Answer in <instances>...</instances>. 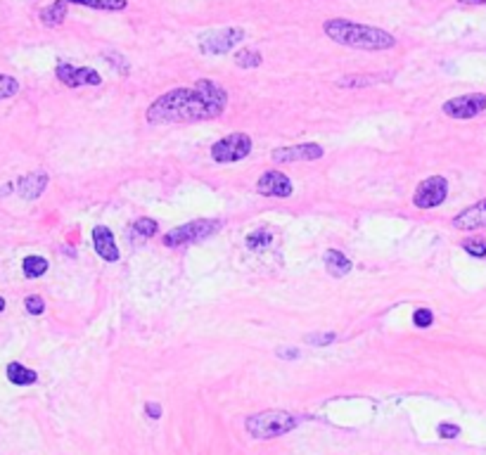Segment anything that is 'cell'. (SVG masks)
I'll return each mask as SVG.
<instances>
[{
    "mask_svg": "<svg viewBox=\"0 0 486 455\" xmlns=\"http://www.w3.org/2000/svg\"><path fill=\"white\" fill-rule=\"evenodd\" d=\"M228 107V93L213 81H197L192 88H176L149 105V124H192L216 119Z\"/></svg>",
    "mask_w": 486,
    "mask_h": 455,
    "instance_id": "obj_1",
    "label": "cell"
},
{
    "mask_svg": "<svg viewBox=\"0 0 486 455\" xmlns=\"http://www.w3.org/2000/svg\"><path fill=\"white\" fill-rule=\"evenodd\" d=\"M325 36L339 45L361 47V50H389L397 45V39L377 26L356 24L349 19H328L325 21Z\"/></svg>",
    "mask_w": 486,
    "mask_h": 455,
    "instance_id": "obj_2",
    "label": "cell"
},
{
    "mask_svg": "<svg viewBox=\"0 0 486 455\" xmlns=\"http://www.w3.org/2000/svg\"><path fill=\"white\" fill-rule=\"evenodd\" d=\"M299 425V417L285 410H266V413H256L247 417L244 427H247L249 436L254 438H275L287 432H292Z\"/></svg>",
    "mask_w": 486,
    "mask_h": 455,
    "instance_id": "obj_3",
    "label": "cell"
},
{
    "mask_svg": "<svg viewBox=\"0 0 486 455\" xmlns=\"http://www.w3.org/2000/svg\"><path fill=\"white\" fill-rule=\"evenodd\" d=\"M218 228H221L218 218H197V221L183 223V226L169 230V233L164 235V244H167V247H185V244L202 242V240H207L209 235L218 233Z\"/></svg>",
    "mask_w": 486,
    "mask_h": 455,
    "instance_id": "obj_4",
    "label": "cell"
},
{
    "mask_svg": "<svg viewBox=\"0 0 486 455\" xmlns=\"http://www.w3.org/2000/svg\"><path fill=\"white\" fill-rule=\"evenodd\" d=\"M252 152V138L247 133H231L211 145V157L218 164H233L240 159L249 157Z\"/></svg>",
    "mask_w": 486,
    "mask_h": 455,
    "instance_id": "obj_5",
    "label": "cell"
},
{
    "mask_svg": "<svg viewBox=\"0 0 486 455\" xmlns=\"http://www.w3.org/2000/svg\"><path fill=\"white\" fill-rule=\"evenodd\" d=\"M242 41H244V31L237 29V26H228V29H218L202 36L200 50L204 55H226V52H231Z\"/></svg>",
    "mask_w": 486,
    "mask_h": 455,
    "instance_id": "obj_6",
    "label": "cell"
},
{
    "mask_svg": "<svg viewBox=\"0 0 486 455\" xmlns=\"http://www.w3.org/2000/svg\"><path fill=\"white\" fill-rule=\"evenodd\" d=\"M446 197H448L446 178H441V176H432V178H425L423 183L415 187L413 204L418 209H434V207L444 204Z\"/></svg>",
    "mask_w": 486,
    "mask_h": 455,
    "instance_id": "obj_7",
    "label": "cell"
},
{
    "mask_svg": "<svg viewBox=\"0 0 486 455\" xmlns=\"http://www.w3.org/2000/svg\"><path fill=\"white\" fill-rule=\"evenodd\" d=\"M444 114L451 119H474L477 114H482L486 109V95L484 93H469L461 95V98H453L444 103Z\"/></svg>",
    "mask_w": 486,
    "mask_h": 455,
    "instance_id": "obj_8",
    "label": "cell"
},
{
    "mask_svg": "<svg viewBox=\"0 0 486 455\" xmlns=\"http://www.w3.org/2000/svg\"><path fill=\"white\" fill-rule=\"evenodd\" d=\"M57 78L69 85V88H81V85H100L103 83V76H100L95 69H88V67H74V64H57L55 69Z\"/></svg>",
    "mask_w": 486,
    "mask_h": 455,
    "instance_id": "obj_9",
    "label": "cell"
},
{
    "mask_svg": "<svg viewBox=\"0 0 486 455\" xmlns=\"http://www.w3.org/2000/svg\"><path fill=\"white\" fill-rule=\"evenodd\" d=\"M323 147L316 142H304V145L295 147H280L273 149V162L277 164H292V162H313V159L323 157Z\"/></svg>",
    "mask_w": 486,
    "mask_h": 455,
    "instance_id": "obj_10",
    "label": "cell"
},
{
    "mask_svg": "<svg viewBox=\"0 0 486 455\" xmlns=\"http://www.w3.org/2000/svg\"><path fill=\"white\" fill-rule=\"evenodd\" d=\"M256 190L264 197H290L292 195V180L282 171H266L256 183Z\"/></svg>",
    "mask_w": 486,
    "mask_h": 455,
    "instance_id": "obj_11",
    "label": "cell"
},
{
    "mask_svg": "<svg viewBox=\"0 0 486 455\" xmlns=\"http://www.w3.org/2000/svg\"><path fill=\"white\" fill-rule=\"evenodd\" d=\"M453 228L458 230H479L486 228V200L477 202V204L467 207L465 211H461L453 218Z\"/></svg>",
    "mask_w": 486,
    "mask_h": 455,
    "instance_id": "obj_12",
    "label": "cell"
},
{
    "mask_svg": "<svg viewBox=\"0 0 486 455\" xmlns=\"http://www.w3.org/2000/svg\"><path fill=\"white\" fill-rule=\"evenodd\" d=\"M93 247L105 261H109V264L119 261V256H121L119 247H116V242H114V235H112V230L105 226L93 228Z\"/></svg>",
    "mask_w": 486,
    "mask_h": 455,
    "instance_id": "obj_13",
    "label": "cell"
},
{
    "mask_svg": "<svg viewBox=\"0 0 486 455\" xmlns=\"http://www.w3.org/2000/svg\"><path fill=\"white\" fill-rule=\"evenodd\" d=\"M47 187V173L45 171H34V173L24 176L17 180V190L24 200H36L43 195V190Z\"/></svg>",
    "mask_w": 486,
    "mask_h": 455,
    "instance_id": "obj_14",
    "label": "cell"
},
{
    "mask_svg": "<svg viewBox=\"0 0 486 455\" xmlns=\"http://www.w3.org/2000/svg\"><path fill=\"white\" fill-rule=\"evenodd\" d=\"M154 235H157V221H154V218H138L131 226V230H128V240H131L133 244H138V247L145 244Z\"/></svg>",
    "mask_w": 486,
    "mask_h": 455,
    "instance_id": "obj_15",
    "label": "cell"
},
{
    "mask_svg": "<svg viewBox=\"0 0 486 455\" xmlns=\"http://www.w3.org/2000/svg\"><path fill=\"white\" fill-rule=\"evenodd\" d=\"M323 259H325V268H328V273L332 277H344L346 273L351 271V261L337 249H328Z\"/></svg>",
    "mask_w": 486,
    "mask_h": 455,
    "instance_id": "obj_16",
    "label": "cell"
},
{
    "mask_svg": "<svg viewBox=\"0 0 486 455\" xmlns=\"http://www.w3.org/2000/svg\"><path fill=\"white\" fill-rule=\"evenodd\" d=\"M67 3L69 0H55L47 8L41 10V21L45 26H60L67 19Z\"/></svg>",
    "mask_w": 486,
    "mask_h": 455,
    "instance_id": "obj_17",
    "label": "cell"
},
{
    "mask_svg": "<svg viewBox=\"0 0 486 455\" xmlns=\"http://www.w3.org/2000/svg\"><path fill=\"white\" fill-rule=\"evenodd\" d=\"M8 379L12 384H17V387H29V384H36L39 374H36L34 370H29V368H24L21 363H10L8 366Z\"/></svg>",
    "mask_w": 486,
    "mask_h": 455,
    "instance_id": "obj_18",
    "label": "cell"
},
{
    "mask_svg": "<svg viewBox=\"0 0 486 455\" xmlns=\"http://www.w3.org/2000/svg\"><path fill=\"white\" fill-rule=\"evenodd\" d=\"M21 268H24L26 277H41V275H45V271H47V261L43 259V256H26Z\"/></svg>",
    "mask_w": 486,
    "mask_h": 455,
    "instance_id": "obj_19",
    "label": "cell"
},
{
    "mask_svg": "<svg viewBox=\"0 0 486 455\" xmlns=\"http://www.w3.org/2000/svg\"><path fill=\"white\" fill-rule=\"evenodd\" d=\"M69 3L85 5V8H95V10H109V12H116V10H124L126 8L128 0H69Z\"/></svg>",
    "mask_w": 486,
    "mask_h": 455,
    "instance_id": "obj_20",
    "label": "cell"
},
{
    "mask_svg": "<svg viewBox=\"0 0 486 455\" xmlns=\"http://www.w3.org/2000/svg\"><path fill=\"white\" fill-rule=\"evenodd\" d=\"M235 64L242 69H254L261 64V55L259 50H254V47H244V50H240L237 55H235Z\"/></svg>",
    "mask_w": 486,
    "mask_h": 455,
    "instance_id": "obj_21",
    "label": "cell"
},
{
    "mask_svg": "<svg viewBox=\"0 0 486 455\" xmlns=\"http://www.w3.org/2000/svg\"><path fill=\"white\" fill-rule=\"evenodd\" d=\"M271 240H273V235H271V230L268 228H259V230H254L252 235L247 237V247L249 249H266L271 244Z\"/></svg>",
    "mask_w": 486,
    "mask_h": 455,
    "instance_id": "obj_22",
    "label": "cell"
},
{
    "mask_svg": "<svg viewBox=\"0 0 486 455\" xmlns=\"http://www.w3.org/2000/svg\"><path fill=\"white\" fill-rule=\"evenodd\" d=\"M17 90H19L17 78L8 76V74H0V100L12 98V95H17Z\"/></svg>",
    "mask_w": 486,
    "mask_h": 455,
    "instance_id": "obj_23",
    "label": "cell"
},
{
    "mask_svg": "<svg viewBox=\"0 0 486 455\" xmlns=\"http://www.w3.org/2000/svg\"><path fill=\"white\" fill-rule=\"evenodd\" d=\"M463 249H465L467 254L479 256V259H482V256H486V240H482V237L465 240V242H463Z\"/></svg>",
    "mask_w": 486,
    "mask_h": 455,
    "instance_id": "obj_24",
    "label": "cell"
},
{
    "mask_svg": "<svg viewBox=\"0 0 486 455\" xmlns=\"http://www.w3.org/2000/svg\"><path fill=\"white\" fill-rule=\"evenodd\" d=\"M413 323L418 325V328H430V325L434 323V315H432L430 308H418L413 313Z\"/></svg>",
    "mask_w": 486,
    "mask_h": 455,
    "instance_id": "obj_25",
    "label": "cell"
},
{
    "mask_svg": "<svg viewBox=\"0 0 486 455\" xmlns=\"http://www.w3.org/2000/svg\"><path fill=\"white\" fill-rule=\"evenodd\" d=\"M335 339H337L335 332H323V335H308L306 337V341L313 346H328V344H332Z\"/></svg>",
    "mask_w": 486,
    "mask_h": 455,
    "instance_id": "obj_26",
    "label": "cell"
},
{
    "mask_svg": "<svg viewBox=\"0 0 486 455\" xmlns=\"http://www.w3.org/2000/svg\"><path fill=\"white\" fill-rule=\"evenodd\" d=\"M24 306L31 315H41L43 310H45V301H43L41 297H36V294H31V297H26Z\"/></svg>",
    "mask_w": 486,
    "mask_h": 455,
    "instance_id": "obj_27",
    "label": "cell"
},
{
    "mask_svg": "<svg viewBox=\"0 0 486 455\" xmlns=\"http://www.w3.org/2000/svg\"><path fill=\"white\" fill-rule=\"evenodd\" d=\"M105 60L109 64H114V67L119 69V74H128V62L119 55V52H105Z\"/></svg>",
    "mask_w": 486,
    "mask_h": 455,
    "instance_id": "obj_28",
    "label": "cell"
},
{
    "mask_svg": "<svg viewBox=\"0 0 486 455\" xmlns=\"http://www.w3.org/2000/svg\"><path fill=\"white\" fill-rule=\"evenodd\" d=\"M458 434H461V427H458V425H451V422H441V425H439V436L456 438Z\"/></svg>",
    "mask_w": 486,
    "mask_h": 455,
    "instance_id": "obj_29",
    "label": "cell"
},
{
    "mask_svg": "<svg viewBox=\"0 0 486 455\" xmlns=\"http://www.w3.org/2000/svg\"><path fill=\"white\" fill-rule=\"evenodd\" d=\"M145 413H147V417H152V420H159V417H162V405L145 403Z\"/></svg>",
    "mask_w": 486,
    "mask_h": 455,
    "instance_id": "obj_30",
    "label": "cell"
},
{
    "mask_svg": "<svg viewBox=\"0 0 486 455\" xmlns=\"http://www.w3.org/2000/svg\"><path fill=\"white\" fill-rule=\"evenodd\" d=\"M277 356H280L282 361H295L299 356V349H277Z\"/></svg>",
    "mask_w": 486,
    "mask_h": 455,
    "instance_id": "obj_31",
    "label": "cell"
},
{
    "mask_svg": "<svg viewBox=\"0 0 486 455\" xmlns=\"http://www.w3.org/2000/svg\"><path fill=\"white\" fill-rule=\"evenodd\" d=\"M465 5H486V0H461Z\"/></svg>",
    "mask_w": 486,
    "mask_h": 455,
    "instance_id": "obj_32",
    "label": "cell"
},
{
    "mask_svg": "<svg viewBox=\"0 0 486 455\" xmlns=\"http://www.w3.org/2000/svg\"><path fill=\"white\" fill-rule=\"evenodd\" d=\"M10 190H12V185H5V187H0V195H10Z\"/></svg>",
    "mask_w": 486,
    "mask_h": 455,
    "instance_id": "obj_33",
    "label": "cell"
},
{
    "mask_svg": "<svg viewBox=\"0 0 486 455\" xmlns=\"http://www.w3.org/2000/svg\"><path fill=\"white\" fill-rule=\"evenodd\" d=\"M0 310H5V299L0 297Z\"/></svg>",
    "mask_w": 486,
    "mask_h": 455,
    "instance_id": "obj_34",
    "label": "cell"
}]
</instances>
